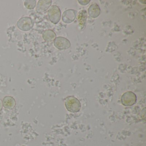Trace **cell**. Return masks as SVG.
Returning a JSON list of instances; mask_svg holds the SVG:
<instances>
[{
	"label": "cell",
	"mask_w": 146,
	"mask_h": 146,
	"mask_svg": "<svg viewBox=\"0 0 146 146\" xmlns=\"http://www.w3.org/2000/svg\"><path fill=\"white\" fill-rule=\"evenodd\" d=\"M65 105L66 109L71 112H77L81 109L79 101L74 96H69L66 99Z\"/></svg>",
	"instance_id": "cell-1"
},
{
	"label": "cell",
	"mask_w": 146,
	"mask_h": 146,
	"mask_svg": "<svg viewBox=\"0 0 146 146\" xmlns=\"http://www.w3.org/2000/svg\"><path fill=\"white\" fill-rule=\"evenodd\" d=\"M48 15L50 21L54 24H57L60 21L61 11L57 6L54 5L49 8Z\"/></svg>",
	"instance_id": "cell-2"
},
{
	"label": "cell",
	"mask_w": 146,
	"mask_h": 146,
	"mask_svg": "<svg viewBox=\"0 0 146 146\" xmlns=\"http://www.w3.org/2000/svg\"><path fill=\"white\" fill-rule=\"evenodd\" d=\"M34 23L31 18L24 17L21 18L17 23L18 28L23 31H29L34 27Z\"/></svg>",
	"instance_id": "cell-3"
},
{
	"label": "cell",
	"mask_w": 146,
	"mask_h": 146,
	"mask_svg": "<svg viewBox=\"0 0 146 146\" xmlns=\"http://www.w3.org/2000/svg\"><path fill=\"white\" fill-rule=\"evenodd\" d=\"M121 102L124 106H129L134 105L136 101V96L134 93L130 91L126 92L121 97Z\"/></svg>",
	"instance_id": "cell-4"
},
{
	"label": "cell",
	"mask_w": 146,
	"mask_h": 146,
	"mask_svg": "<svg viewBox=\"0 0 146 146\" xmlns=\"http://www.w3.org/2000/svg\"><path fill=\"white\" fill-rule=\"evenodd\" d=\"M54 44L56 48L61 50L68 49L71 46L70 41L62 36H58L55 38L54 41Z\"/></svg>",
	"instance_id": "cell-5"
},
{
	"label": "cell",
	"mask_w": 146,
	"mask_h": 146,
	"mask_svg": "<svg viewBox=\"0 0 146 146\" xmlns=\"http://www.w3.org/2000/svg\"><path fill=\"white\" fill-rule=\"evenodd\" d=\"M77 12L72 9L65 11L62 15V21L66 24H70L74 21L76 17Z\"/></svg>",
	"instance_id": "cell-6"
},
{
	"label": "cell",
	"mask_w": 146,
	"mask_h": 146,
	"mask_svg": "<svg viewBox=\"0 0 146 146\" xmlns=\"http://www.w3.org/2000/svg\"><path fill=\"white\" fill-rule=\"evenodd\" d=\"M52 4L51 0H40L37 3L36 11L39 13L44 12L50 7Z\"/></svg>",
	"instance_id": "cell-7"
},
{
	"label": "cell",
	"mask_w": 146,
	"mask_h": 146,
	"mask_svg": "<svg viewBox=\"0 0 146 146\" xmlns=\"http://www.w3.org/2000/svg\"><path fill=\"white\" fill-rule=\"evenodd\" d=\"M87 16L88 14L85 10H82L78 12V20L79 23L78 26L81 30H82L86 25Z\"/></svg>",
	"instance_id": "cell-8"
},
{
	"label": "cell",
	"mask_w": 146,
	"mask_h": 146,
	"mask_svg": "<svg viewBox=\"0 0 146 146\" xmlns=\"http://www.w3.org/2000/svg\"><path fill=\"white\" fill-rule=\"evenodd\" d=\"M100 13V9L96 3H94L88 8V14L91 17L96 18L99 17Z\"/></svg>",
	"instance_id": "cell-9"
},
{
	"label": "cell",
	"mask_w": 146,
	"mask_h": 146,
	"mask_svg": "<svg viewBox=\"0 0 146 146\" xmlns=\"http://www.w3.org/2000/svg\"><path fill=\"white\" fill-rule=\"evenodd\" d=\"M42 37L46 42H52L54 40L56 37L55 32L51 30L45 31L42 34Z\"/></svg>",
	"instance_id": "cell-10"
},
{
	"label": "cell",
	"mask_w": 146,
	"mask_h": 146,
	"mask_svg": "<svg viewBox=\"0 0 146 146\" xmlns=\"http://www.w3.org/2000/svg\"><path fill=\"white\" fill-rule=\"evenodd\" d=\"M36 1L35 0H26L24 2L25 7L29 10H33L36 6Z\"/></svg>",
	"instance_id": "cell-11"
},
{
	"label": "cell",
	"mask_w": 146,
	"mask_h": 146,
	"mask_svg": "<svg viewBox=\"0 0 146 146\" xmlns=\"http://www.w3.org/2000/svg\"><path fill=\"white\" fill-rule=\"evenodd\" d=\"M15 101L14 99L11 96H6L3 100V105L6 107L7 105H10L11 108L13 107L12 105H15Z\"/></svg>",
	"instance_id": "cell-12"
},
{
	"label": "cell",
	"mask_w": 146,
	"mask_h": 146,
	"mask_svg": "<svg viewBox=\"0 0 146 146\" xmlns=\"http://www.w3.org/2000/svg\"><path fill=\"white\" fill-rule=\"evenodd\" d=\"M78 2L80 5H86L89 3L90 1H78Z\"/></svg>",
	"instance_id": "cell-13"
},
{
	"label": "cell",
	"mask_w": 146,
	"mask_h": 146,
	"mask_svg": "<svg viewBox=\"0 0 146 146\" xmlns=\"http://www.w3.org/2000/svg\"></svg>",
	"instance_id": "cell-14"
}]
</instances>
